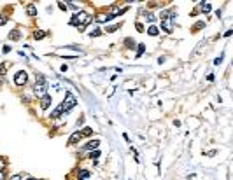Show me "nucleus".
<instances>
[{"label":"nucleus","instance_id":"f257e3e1","mask_svg":"<svg viewBox=\"0 0 233 180\" xmlns=\"http://www.w3.org/2000/svg\"><path fill=\"white\" fill-rule=\"evenodd\" d=\"M76 103H77L76 96H74L72 93H67L65 100H63V103H61V107H63V112H69V110H72L74 107H76Z\"/></svg>","mask_w":233,"mask_h":180},{"label":"nucleus","instance_id":"f03ea898","mask_svg":"<svg viewBox=\"0 0 233 180\" xmlns=\"http://www.w3.org/2000/svg\"><path fill=\"white\" fill-rule=\"evenodd\" d=\"M27 81H28V74L25 70H19L16 75H14V84H16V86H25Z\"/></svg>","mask_w":233,"mask_h":180},{"label":"nucleus","instance_id":"7ed1b4c3","mask_svg":"<svg viewBox=\"0 0 233 180\" xmlns=\"http://www.w3.org/2000/svg\"><path fill=\"white\" fill-rule=\"evenodd\" d=\"M173 18H175V14H170V18H165V19L161 21V28H163L167 33H172V30H173V26H172Z\"/></svg>","mask_w":233,"mask_h":180},{"label":"nucleus","instance_id":"20e7f679","mask_svg":"<svg viewBox=\"0 0 233 180\" xmlns=\"http://www.w3.org/2000/svg\"><path fill=\"white\" fill-rule=\"evenodd\" d=\"M33 93L42 98V96H46V94H48V86H37V84H35V87H33Z\"/></svg>","mask_w":233,"mask_h":180},{"label":"nucleus","instance_id":"39448f33","mask_svg":"<svg viewBox=\"0 0 233 180\" xmlns=\"http://www.w3.org/2000/svg\"><path fill=\"white\" fill-rule=\"evenodd\" d=\"M49 105H51V94H46V96H42L40 98V109H48Z\"/></svg>","mask_w":233,"mask_h":180},{"label":"nucleus","instance_id":"423d86ee","mask_svg":"<svg viewBox=\"0 0 233 180\" xmlns=\"http://www.w3.org/2000/svg\"><path fill=\"white\" fill-rule=\"evenodd\" d=\"M89 177H91V173H89L88 170H79V171H77V178L79 180H88Z\"/></svg>","mask_w":233,"mask_h":180},{"label":"nucleus","instance_id":"0eeeda50","mask_svg":"<svg viewBox=\"0 0 233 180\" xmlns=\"http://www.w3.org/2000/svg\"><path fill=\"white\" fill-rule=\"evenodd\" d=\"M98 145H100V140H91V142H88V145H84V149H88V150H97Z\"/></svg>","mask_w":233,"mask_h":180},{"label":"nucleus","instance_id":"6e6552de","mask_svg":"<svg viewBox=\"0 0 233 180\" xmlns=\"http://www.w3.org/2000/svg\"><path fill=\"white\" fill-rule=\"evenodd\" d=\"M81 138H82V137H81V133H79V131H77V133H74V135L69 138V145H74V143H77Z\"/></svg>","mask_w":233,"mask_h":180},{"label":"nucleus","instance_id":"1a4fd4ad","mask_svg":"<svg viewBox=\"0 0 233 180\" xmlns=\"http://www.w3.org/2000/svg\"><path fill=\"white\" fill-rule=\"evenodd\" d=\"M27 14L28 16H37V7L33 6V4H28L27 6Z\"/></svg>","mask_w":233,"mask_h":180},{"label":"nucleus","instance_id":"9d476101","mask_svg":"<svg viewBox=\"0 0 233 180\" xmlns=\"http://www.w3.org/2000/svg\"><path fill=\"white\" fill-rule=\"evenodd\" d=\"M35 84H37V86H46V77H44L42 74H37V75H35Z\"/></svg>","mask_w":233,"mask_h":180},{"label":"nucleus","instance_id":"9b49d317","mask_svg":"<svg viewBox=\"0 0 233 180\" xmlns=\"http://www.w3.org/2000/svg\"><path fill=\"white\" fill-rule=\"evenodd\" d=\"M63 114V107H56V109L53 110V112H51V117H53V119H56V117H60V115Z\"/></svg>","mask_w":233,"mask_h":180},{"label":"nucleus","instance_id":"f8f14e48","mask_svg":"<svg viewBox=\"0 0 233 180\" xmlns=\"http://www.w3.org/2000/svg\"><path fill=\"white\" fill-rule=\"evenodd\" d=\"M9 38H11V40H19V38H21V33L18 32V30H14V32L9 33Z\"/></svg>","mask_w":233,"mask_h":180},{"label":"nucleus","instance_id":"ddd939ff","mask_svg":"<svg viewBox=\"0 0 233 180\" xmlns=\"http://www.w3.org/2000/svg\"><path fill=\"white\" fill-rule=\"evenodd\" d=\"M46 37V32H42V30H37V32L33 33V38L35 40H40V38H44Z\"/></svg>","mask_w":233,"mask_h":180},{"label":"nucleus","instance_id":"4468645a","mask_svg":"<svg viewBox=\"0 0 233 180\" xmlns=\"http://www.w3.org/2000/svg\"><path fill=\"white\" fill-rule=\"evenodd\" d=\"M147 33H149L151 37H156V35H158V28L156 26H149V28H147Z\"/></svg>","mask_w":233,"mask_h":180},{"label":"nucleus","instance_id":"2eb2a0df","mask_svg":"<svg viewBox=\"0 0 233 180\" xmlns=\"http://www.w3.org/2000/svg\"><path fill=\"white\" fill-rule=\"evenodd\" d=\"M91 133H93V130H91V128H88V126H86V128H84V130L81 131V137H89Z\"/></svg>","mask_w":233,"mask_h":180},{"label":"nucleus","instance_id":"dca6fc26","mask_svg":"<svg viewBox=\"0 0 233 180\" xmlns=\"http://www.w3.org/2000/svg\"><path fill=\"white\" fill-rule=\"evenodd\" d=\"M144 51H146V46H144V44H139V51H137V58L144 54Z\"/></svg>","mask_w":233,"mask_h":180},{"label":"nucleus","instance_id":"f3484780","mask_svg":"<svg viewBox=\"0 0 233 180\" xmlns=\"http://www.w3.org/2000/svg\"><path fill=\"white\" fill-rule=\"evenodd\" d=\"M210 11H212L210 4H202V12H210Z\"/></svg>","mask_w":233,"mask_h":180},{"label":"nucleus","instance_id":"a211bd4d","mask_svg":"<svg viewBox=\"0 0 233 180\" xmlns=\"http://www.w3.org/2000/svg\"><path fill=\"white\" fill-rule=\"evenodd\" d=\"M89 35H91V37H98V35H102V32H100V28H95V30H91Z\"/></svg>","mask_w":233,"mask_h":180},{"label":"nucleus","instance_id":"6ab92c4d","mask_svg":"<svg viewBox=\"0 0 233 180\" xmlns=\"http://www.w3.org/2000/svg\"><path fill=\"white\" fill-rule=\"evenodd\" d=\"M98 156H100V152H98V150H91V154H89V159H97Z\"/></svg>","mask_w":233,"mask_h":180},{"label":"nucleus","instance_id":"aec40b11","mask_svg":"<svg viewBox=\"0 0 233 180\" xmlns=\"http://www.w3.org/2000/svg\"><path fill=\"white\" fill-rule=\"evenodd\" d=\"M58 7H60L61 11H67V4H63V2H58Z\"/></svg>","mask_w":233,"mask_h":180},{"label":"nucleus","instance_id":"412c9836","mask_svg":"<svg viewBox=\"0 0 233 180\" xmlns=\"http://www.w3.org/2000/svg\"><path fill=\"white\" fill-rule=\"evenodd\" d=\"M125 44H126V46H130V49L133 47V40H131V38H126V40H125Z\"/></svg>","mask_w":233,"mask_h":180},{"label":"nucleus","instance_id":"4be33fe9","mask_svg":"<svg viewBox=\"0 0 233 180\" xmlns=\"http://www.w3.org/2000/svg\"><path fill=\"white\" fill-rule=\"evenodd\" d=\"M9 180H21V175H19V173L12 175V177H11V178H9Z\"/></svg>","mask_w":233,"mask_h":180},{"label":"nucleus","instance_id":"5701e85b","mask_svg":"<svg viewBox=\"0 0 233 180\" xmlns=\"http://www.w3.org/2000/svg\"><path fill=\"white\" fill-rule=\"evenodd\" d=\"M7 23V18L6 16H0V26H2V25H6Z\"/></svg>","mask_w":233,"mask_h":180},{"label":"nucleus","instance_id":"b1692460","mask_svg":"<svg viewBox=\"0 0 233 180\" xmlns=\"http://www.w3.org/2000/svg\"><path fill=\"white\" fill-rule=\"evenodd\" d=\"M154 19H156V18L152 16V14H147V21L149 23H154Z\"/></svg>","mask_w":233,"mask_h":180},{"label":"nucleus","instance_id":"393cba45","mask_svg":"<svg viewBox=\"0 0 233 180\" xmlns=\"http://www.w3.org/2000/svg\"><path fill=\"white\" fill-rule=\"evenodd\" d=\"M223 58H224V56H219V58H216V61H214V65H219V63H221V61H223Z\"/></svg>","mask_w":233,"mask_h":180},{"label":"nucleus","instance_id":"a878e982","mask_svg":"<svg viewBox=\"0 0 233 180\" xmlns=\"http://www.w3.org/2000/svg\"><path fill=\"white\" fill-rule=\"evenodd\" d=\"M9 51H11V47H9V46H4V49H2V53H4V54H7Z\"/></svg>","mask_w":233,"mask_h":180},{"label":"nucleus","instance_id":"bb28decb","mask_svg":"<svg viewBox=\"0 0 233 180\" xmlns=\"http://www.w3.org/2000/svg\"><path fill=\"white\" fill-rule=\"evenodd\" d=\"M6 74V65H0V75H4Z\"/></svg>","mask_w":233,"mask_h":180},{"label":"nucleus","instance_id":"cd10ccee","mask_svg":"<svg viewBox=\"0 0 233 180\" xmlns=\"http://www.w3.org/2000/svg\"><path fill=\"white\" fill-rule=\"evenodd\" d=\"M0 180H6V173L4 171H0Z\"/></svg>","mask_w":233,"mask_h":180},{"label":"nucleus","instance_id":"c85d7f7f","mask_svg":"<svg viewBox=\"0 0 233 180\" xmlns=\"http://www.w3.org/2000/svg\"><path fill=\"white\" fill-rule=\"evenodd\" d=\"M27 180H37V178H33V177H28V178Z\"/></svg>","mask_w":233,"mask_h":180}]
</instances>
